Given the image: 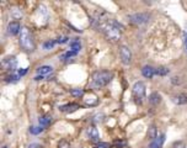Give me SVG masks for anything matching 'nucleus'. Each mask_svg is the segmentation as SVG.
<instances>
[{"label": "nucleus", "mask_w": 187, "mask_h": 148, "mask_svg": "<svg viewBox=\"0 0 187 148\" xmlns=\"http://www.w3.org/2000/svg\"><path fill=\"white\" fill-rule=\"evenodd\" d=\"M57 42H59V43H65V42H68V38H67V37H59V38L57 40Z\"/></svg>", "instance_id": "26"}, {"label": "nucleus", "mask_w": 187, "mask_h": 148, "mask_svg": "<svg viewBox=\"0 0 187 148\" xmlns=\"http://www.w3.org/2000/svg\"><path fill=\"white\" fill-rule=\"evenodd\" d=\"M160 101H161V96H160L158 93H153V94H150V96H149V103H150V104H153V105H158Z\"/></svg>", "instance_id": "14"}, {"label": "nucleus", "mask_w": 187, "mask_h": 148, "mask_svg": "<svg viewBox=\"0 0 187 148\" xmlns=\"http://www.w3.org/2000/svg\"><path fill=\"white\" fill-rule=\"evenodd\" d=\"M57 43V41H54V40H52V41H48V42H46L44 44H43V47L46 48V49H48V48H52L54 44Z\"/></svg>", "instance_id": "22"}, {"label": "nucleus", "mask_w": 187, "mask_h": 148, "mask_svg": "<svg viewBox=\"0 0 187 148\" xmlns=\"http://www.w3.org/2000/svg\"><path fill=\"white\" fill-rule=\"evenodd\" d=\"M114 145H116V146H117V147H123V146H124V142H116V143H114Z\"/></svg>", "instance_id": "29"}, {"label": "nucleus", "mask_w": 187, "mask_h": 148, "mask_svg": "<svg viewBox=\"0 0 187 148\" xmlns=\"http://www.w3.org/2000/svg\"><path fill=\"white\" fill-rule=\"evenodd\" d=\"M26 73H27V69H26V68L19 70V75H23V74H26Z\"/></svg>", "instance_id": "27"}, {"label": "nucleus", "mask_w": 187, "mask_h": 148, "mask_svg": "<svg viewBox=\"0 0 187 148\" xmlns=\"http://www.w3.org/2000/svg\"><path fill=\"white\" fill-rule=\"evenodd\" d=\"M142 73H143V75L145 78H153L155 75V69L153 67H150V66H145V67H143Z\"/></svg>", "instance_id": "12"}, {"label": "nucleus", "mask_w": 187, "mask_h": 148, "mask_svg": "<svg viewBox=\"0 0 187 148\" xmlns=\"http://www.w3.org/2000/svg\"><path fill=\"white\" fill-rule=\"evenodd\" d=\"M169 72H170V69H169V68H166V67H159L158 69H155V74L161 75V77H164V75L169 74Z\"/></svg>", "instance_id": "18"}, {"label": "nucleus", "mask_w": 187, "mask_h": 148, "mask_svg": "<svg viewBox=\"0 0 187 148\" xmlns=\"http://www.w3.org/2000/svg\"><path fill=\"white\" fill-rule=\"evenodd\" d=\"M2 148H6V147H2Z\"/></svg>", "instance_id": "31"}, {"label": "nucleus", "mask_w": 187, "mask_h": 148, "mask_svg": "<svg viewBox=\"0 0 187 148\" xmlns=\"http://www.w3.org/2000/svg\"><path fill=\"white\" fill-rule=\"evenodd\" d=\"M119 53H121V59H122L123 64H129L131 61H132V52H131V49L127 46H122L121 49H119Z\"/></svg>", "instance_id": "6"}, {"label": "nucleus", "mask_w": 187, "mask_h": 148, "mask_svg": "<svg viewBox=\"0 0 187 148\" xmlns=\"http://www.w3.org/2000/svg\"><path fill=\"white\" fill-rule=\"evenodd\" d=\"M51 72H52V67H49V66H43V67L37 69V73L41 74V75H46V74H48Z\"/></svg>", "instance_id": "17"}, {"label": "nucleus", "mask_w": 187, "mask_h": 148, "mask_svg": "<svg viewBox=\"0 0 187 148\" xmlns=\"http://www.w3.org/2000/svg\"><path fill=\"white\" fill-rule=\"evenodd\" d=\"M59 148H72V146H70V143H68L67 141H62V142L59 143Z\"/></svg>", "instance_id": "25"}, {"label": "nucleus", "mask_w": 187, "mask_h": 148, "mask_svg": "<svg viewBox=\"0 0 187 148\" xmlns=\"http://www.w3.org/2000/svg\"><path fill=\"white\" fill-rule=\"evenodd\" d=\"M164 141H165V135H160L159 137H156L155 140H153V142L150 143L149 148H161Z\"/></svg>", "instance_id": "10"}, {"label": "nucleus", "mask_w": 187, "mask_h": 148, "mask_svg": "<svg viewBox=\"0 0 187 148\" xmlns=\"http://www.w3.org/2000/svg\"><path fill=\"white\" fill-rule=\"evenodd\" d=\"M172 101L177 105H186L187 104V95L186 94H179V95H175L172 98Z\"/></svg>", "instance_id": "11"}, {"label": "nucleus", "mask_w": 187, "mask_h": 148, "mask_svg": "<svg viewBox=\"0 0 187 148\" xmlns=\"http://www.w3.org/2000/svg\"><path fill=\"white\" fill-rule=\"evenodd\" d=\"M133 94H134V96L140 101L142 99H144V96H145V85H144V83H142V82H137L135 84H134V87H133Z\"/></svg>", "instance_id": "5"}, {"label": "nucleus", "mask_w": 187, "mask_h": 148, "mask_svg": "<svg viewBox=\"0 0 187 148\" xmlns=\"http://www.w3.org/2000/svg\"><path fill=\"white\" fill-rule=\"evenodd\" d=\"M28 148H41V146L37 145V143H32V145H30V147Z\"/></svg>", "instance_id": "28"}, {"label": "nucleus", "mask_w": 187, "mask_h": 148, "mask_svg": "<svg viewBox=\"0 0 187 148\" xmlns=\"http://www.w3.org/2000/svg\"><path fill=\"white\" fill-rule=\"evenodd\" d=\"M78 52H74V51H68L67 53H64L63 56H62V59H64V58H68V57H73V56H75Z\"/></svg>", "instance_id": "24"}, {"label": "nucleus", "mask_w": 187, "mask_h": 148, "mask_svg": "<svg viewBox=\"0 0 187 148\" xmlns=\"http://www.w3.org/2000/svg\"><path fill=\"white\" fill-rule=\"evenodd\" d=\"M20 31H21V27H20V23H19L17 21H12V22H10V23L7 25V32H9V35L15 36V35H17Z\"/></svg>", "instance_id": "7"}, {"label": "nucleus", "mask_w": 187, "mask_h": 148, "mask_svg": "<svg viewBox=\"0 0 187 148\" xmlns=\"http://www.w3.org/2000/svg\"><path fill=\"white\" fill-rule=\"evenodd\" d=\"M80 47H81V44H80V41H79L78 38H74V40L70 42V48H72V51L79 52V51H80Z\"/></svg>", "instance_id": "15"}, {"label": "nucleus", "mask_w": 187, "mask_h": 148, "mask_svg": "<svg viewBox=\"0 0 187 148\" xmlns=\"http://www.w3.org/2000/svg\"><path fill=\"white\" fill-rule=\"evenodd\" d=\"M149 130H150V131H149V137H150L152 140H155V138H156V129H155L154 126H152Z\"/></svg>", "instance_id": "20"}, {"label": "nucleus", "mask_w": 187, "mask_h": 148, "mask_svg": "<svg viewBox=\"0 0 187 148\" xmlns=\"http://www.w3.org/2000/svg\"><path fill=\"white\" fill-rule=\"evenodd\" d=\"M86 132H88V136L90 137L91 141H98V131H97V129H95L94 126H90Z\"/></svg>", "instance_id": "13"}, {"label": "nucleus", "mask_w": 187, "mask_h": 148, "mask_svg": "<svg viewBox=\"0 0 187 148\" xmlns=\"http://www.w3.org/2000/svg\"><path fill=\"white\" fill-rule=\"evenodd\" d=\"M113 78L112 72H96L93 77L91 82V88L94 89H100L105 85H107Z\"/></svg>", "instance_id": "2"}, {"label": "nucleus", "mask_w": 187, "mask_h": 148, "mask_svg": "<svg viewBox=\"0 0 187 148\" xmlns=\"http://www.w3.org/2000/svg\"><path fill=\"white\" fill-rule=\"evenodd\" d=\"M42 130H43V129H41V127H36V126H32V127L30 129V132H31V133H33V135H38L39 132H42Z\"/></svg>", "instance_id": "21"}, {"label": "nucleus", "mask_w": 187, "mask_h": 148, "mask_svg": "<svg viewBox=\"0 0 187 148\" xmlns=\"http://www.w3.org/2000/svg\"><path fill=\"white\" fill-rule=\"evenodd\" d=\"M38 121H39V125H41V126H48V125L52 122V117H51V116H41V117L38 119Z\"/></svg>", "instance_id": "16"}, {"label": "nucleus", "mask_w": 187, "mask_h": 148, "mask_svg": "<svg viewBox=\"0 0 187 148\" xmlns=\"http://www.w3.org/2000/svg\"><path fill=\"white\" fill-rule=\"evenodd\" d=\"M101 30L106 35V37L110 41H117L121 37V26L116 21H107L105 23H101Z\"/></svg>", "instance_id": "1"}, {"label": "nucleus", "mask_w": 187, "mask_h": 148, "mask_svg": "<svg viewBox=\"0 0 187 148\" xmlns=\"http://www.w3.org/2000/svg\"><path fill=\"white\" fill-rule=\"evenodd\" d=\"M78 109H80V106H79L78 104H67V105L60 106V111L67 112V114H69V112H74V111H77Z\"/></svg>", "instance_id": "9"}, {"label": "nucleus", "mask_w": 187, "mask_h": 148, "mask_svg": "<svg viewBox=\"0 0 187 148\" xmlns=\"http://www.w3.org/2000/svg\"><path fill=\"white\" fill-rule=\"evenodd\" d=\"M20 44L27 52H31V51L35 49V43H33V40H32V36H31L30 31L26 27H21V31H20Z\"/></svg>", "instance_id": "3"}, {"label": "nucleus", "mask_w": 187, "mask_h": 148, "mask_svg": "<svg viewBox=\"0 0 187 148\" xmlns=\"http://www.w3.org/2000/svg\"><path fill=\"white\" fill-rule=\"evenodd\" d=\"M185 43H186V49H187V35H186V38H185Z\"/></svg>", "instance_id": "30"}, {"label": "nucleus", "mask_w": 187, "mask_h": 148, "mask_svg": "<svg viewBox=\"0 0 187 148\" xmlns=\"http://www.w3.org/2000/svg\"><path fill=\"white\" fill-rule=\"evenodd\" d=\"M128 19L134 22V23H145L148 20H149V14L147 12H137V14H133V15H129Z\"/></svg>", "instance_id": "4"}, {"label": "nucleus", "mask_w": 187, "mask_h": 148, "mask_svg": "<svg viewBox=\"0 0 187 148\" xmlns=\"http://www.w3.org/2000/svg\"><path fill=\"white\" fill-rule=\"evenodd\" d=\"M72 95H73V96H77V98H80V96L84 95V91L80 90V89H73V90H72Z\"/></svg>", "instance_id": "19"}, {"label": "nucleus", "mask_w": 187, "mask_h": 148, "mask_svg": "<svg viewBox=\"0 0 187 148\" xmlns=\"http://www.w3.org/2000/svg\"><path fill=\"white\" fill-rule=\"evenodd\" d=\"M4 67L6 68V69H15L16 68V66H17V62H16V59H15V57H9V58H6V59H4Z\"/></svg>", "instance_id": "8"}, {"label": "nucleus", "mask_w": 187, "mask_h": 148, "mask_svg": "<svg viewBox=\"0 0 187 148\" xmlns=\"http://www.w3.org/2000/svg\"><path fill=\"white\" fill-rule=\"evenodd\" d=\"M94 148H110V145L108 143H105V142H97Z\"/></svg>", "instance_id": "23"}]
</instances>
